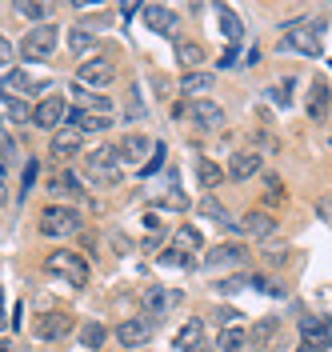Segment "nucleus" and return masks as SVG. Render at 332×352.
Segmentation results:
<instances>
[{
    "label": "nucleus",
    "instance_id": "c9c22d12",
    "mask_svg": "<svg viewBox=\"0 0 332 352\" xmlns=\"http://www.w3.org/2000/svg\"><path fill=\"white\" fill-rule=\"evenodd\" d=\"M268 200L276 204V200H285V188H280V180L276 176H268Z\"/></svg>",
    "mask_w": 332,
    "mask_h": 352
},
{
    "label": "nucleus",
    "instance_id": "a211bd4d",
    "mask_svg": "<svg viewBox=\"0 0 332 352\" xmlns=\"http://www.w3.org/2000/svg\"><path fill=\"white\" fill-rule=\"evenodd\" d=\"M276 329H280V320H276V316H265V320H256V324H252V332L244 336V344H252L256 352L268 349V344H272V336H276Z\"/></svg>",
    "mask_w": 332,
    "mask_h": 352
},
{
    "label": "nucleus",
    "instance_id": "ea45409f",
    "mask_svg": "<svg viewBox=\"0 0 332 352\" xmlns=\"http://www.w3.org/2000/svg\"><path fill=\"white\" fill-rule=\"evenodd\" d=\"M217 320H221L224 329H228V324H232V320H236V312H232V308H221V312H217Z\"/></svg>",
    "mask_w": 332,
    "mask_h": 352
},
{
    "label": "nucleus",
    "instance_id": "412c9836",
    "mask_svg": "<svg viewBox=\"0 0 332 352\" xmlns=\"http://www.w3.org/2000/svg\"><path fill=\"white\" fill-rule=\"evenodd\" d=\"M0 116L8 120V124H28L32 120V109L16 100V96H8V92H0Z\"/></svg>",
    "mask_w": 332,
    "mask_h": 352
},
{
    "label": "nucleus",
    "instance_id": "f8f14e48",
    "mask_svg": "<svg viewBox=\"0 0 332 352\" xmlns=\"http://www.w3.org/2000/svg\"><path fill=\"white\" fill-rule=\"evenodd\" d=\"M85 148V136L76 129H56L52 132V140H48V153L56 156V160H65V156H76Z\"/></svg>",
    "mask_w": 332,
    "mask_h": 352
},
{
    "label": "nucleus",
    "instance_id": "dca6fc26",
    "mask_svg": "<svg viewBox=\"0 0 332 352\" xmlns=\"http://www.w3.org/2000/svg\"><path fill=\"white\" fill-rule=\"evenodd\" d=\"M148 148H153V144H148V136H140V132H129V136L120 140L116 156H120V160H129V164H140V160L148 156Z\"/></svg>",
    "mask_w": 332,
    "mask_h": 352
},
{
    "label": "nucleus",
    "instance_id": "ddd939ff",
    "mask_svg": "<svg viewBox=\"0 0 332 352\" xmlns=\"http://www.w3.org/2000/svg\"><path fill=\"white\" fill-rule=\"evenodd\" d=\"M112 120L109 116H100V112H92V109H68V129H76L80 136L85 132H104Z\"/></svg>",
    "mask_w": 332,
    "mask_h": 352
},
{
    "label": "nucleus",
    "instance_id": "cd10ccee",
    "mask_svg": "<svg viewBox=\"0 0 332 352\" xmlns=\"http://www.w3.org/2000/svg\"><path fill=\"white\" fill-rule=\"evenodd\" d=\"M104 340H109V329H104V324H100V320H89V324H85V329H80V344H85V349H104Z\"/></svg>",
    "mask_w": 332,
    "mask_h": 352
},
{
    "label": "nucleus",
    "instance_id": "c03bdc74",
    "mask_svg": "<svg viewBox=\"0 0 332 352\" xmlns=\"http://www.w3.org/2000/svg\"><path fill=\"white\" fill-rule=\"evenodd\" d=\"M0 329H4V316H0Z\"/></svg>",
    "mask_w": 332,
    "mask_h": 352
},
{
    "label": "nucleus",
    "instance_id": "bb28decb",
    "mask_svg": "<svg viewBox=\"0 0 332 352\" xmlns=\"http://www.w3.org/2000/svg\"><path fill=\"white\" fill-rule=\"evenodd\" d=\"M92 44H96V32H92L89 24H76V28L68 32V48H72L76 56H85V52H89Z\"/></svg>",
    "mask_w": 332,
    "mask_h": 352
},
{
    "label": "nucleus",
    "instance_id": "7c9ffc66",
    "mask_svg": "<svg viewBox=\"0 0 332 352\" xmlns=\"http://www.w3.org/2000/svg\"><path fill=\"white\" fill-rule=\"evenodd\" d=\"M217 349H221V352H241L244 349V332L232 329V324H228V329H221V336H217Z\"/></svg>",
    "mask_w": 332,
    "mask_h": 352
},
{
    "label": "nucleus",
    "instance_id": "39448f33",
    "mask_svg": "<svg viewBox=\"0 0 332 352\" xmlns=\"http://www.w3.org/2000/svg\"><path fill=\"white\" fill-rule=\"evenodd\" d=\"M184 116H188V124L192 129H200V132H217V129H224V109L217 104V100H188L184 104Z\"/></svg>",
    "mask_w": 332,
    "mask_h": 352
},
{
    "label": "nucleus",
    "instance_id": "1a4fd4ad",
    "mask_svg": "<svg viewBox=\"0 0 332 352\" xmlns=\"http://www.w3.org/2000/svg\"><path fill=\"white\" fill-rule=\"evenodd\" d=\"M140 16H144V24L153 28L156 36H177V28H180V16L168 8V4H144Z\"/></svg>",
    "mask_w": 332,
    "mask_h": 352
},
{
    "label": "nucleus",
    "instance_id": "f03ea898",
    "mask_svg": "<svg viewBox=\"0 0 332 352\" xmlns=\"http://www.w3.org/2000/svg\"><path fill=\"white\" fill-rule=\"evenodd\" d=\"M56 44H60V28H56L52 21L32 24V28L24 32V41H21V56L24 60H48V56L56 52Z\"/></svg>",
    "mask_w": 332,
    "mask_h": 352
},
{
    "label": "nucleus",
    "instance_id": "4c0bfd02",
    "mask_svg": "<svg viewBox=\"0 0 332 352\" xmlns=\"http://www.w3.org/2000/svg\"><path fill=\"white\" fill-rule=\"evenodd\" d=\"M8 85L12 88H28V76H24V72H8Z\"/></svg>",
    "mask_w": 332,
    "mask_h": 352
},
{
    "label": "nucleus",
    "instance_id": "f3484780",
    "mask_svg": "<svg viewBox=\"0 0 332 352\" xmlns=\"http://www.w3.org/2000/svg\"><path fill=\"white\" fill-rule=\"evenodd\" d=\"M48 188H52L56 197H65V200H80V197H85V188H80V180H76V173H68V168H60V173H52V180H48Z\"/></svg>",
    "mask_w": 332,
    "mask_h": 352
},
{
    "label": "nucleus",
    "instance_id": "f257e3e1",
    "mask_svg": "<svg viewBox=\"0 0 332 352\" xmlns=\"http://www.w3.org/2000/svg\"><path fill=\"white\" fill-rule=\"evenodd\" d=\"M280 48H296L305 56H320L324 48V24L320 21H292L280 36Z\"/></svg>",
    "mask_w": 332,
    "mask_h": 352
},
{
    "label": "nucleus",
    "instance_id": "9d476101",
    "mask_svg": "<svg viewBox=\"0 0 332 352\" xmlns=\"http://www.w3.org/2000/svg\"><path fill=\"white\" fill-rule=\"evenodd\" d=\"M300 336H305V352H324L329 349V320L324 316H305L300 320Z\"/></svg>",
    "mask_w": 332,
    "mask_h": 352
},
{
    "label": "nucleus",
    "instance_id": "0eeeda50",
    "mask_svg": "<svg viewBox=\"0 0 332 352\" xmlns=\"http://www.w3.org/2000/svg\"><path fill=\"white\" fill-rule=\"evenodd\" d=\"M116 80V65L112 60H80V68H76V85L80 88H104Z\"/></svg>",
    "mask_w": 332,
    "mask_h": 352
},
{
    "label": "nucleus",
    "instance_id": "f704fd0d",
    "mask_svg": "<svg viewBox=\"0 0 332 352\" xmlns=\"http://www.w3.org/2000/svg\"><path fill=\"white\" fill-rule=\"evenodd\" d=\"M21 184H24V197H28V192H32V184H36V160H28V164H24Z\"/></svg>",
    "mask_w": 332,
    "mask_h": 352
},
{
    "label": "nucleus",
    "instance_id": "6ab92c4d",
    "mask_svg": "<svg viewBox=\"0 0 332 352\" xmlns=\"http://www.w3.org/2000/svg\"><path fill=\"white\" fill-rule=\"evenodd\" d=\"M236 228L248 232V236H272V232H276V217H272V212H248Z\"/></svg>",
    "mask_w": 332,
    "mask_h": 352
},
{
    "label": "nucleus",
    "instance_id": "79ce46f5",
    "mask_svg": "<svg viewBox=\"0 0 332 352\" xmlns=\"http://www.w3.org/2000/svg\"><path fill=\"white\" fill-rule=\"evenodd\" d=\"M0 204H8V188H4V168H0Z\"/></svg>",
    "mask_w": 332,
    "mask_h": 352
},
{
    "label": "nucleus",
    "instance_id": "72a5a7b5",
    "mask_svg": "<svg viewBox=\"0 0 332 352\" xmlns=\"http://www.w3.org/2000/svg\"><path fill=\"white\" fill-rule=\"evenodd\" d=\"M12 156H16V144H12V136H8V132L0 129V164H4V160H12Z\"/></svg>",
    "mask_w": 332,
    "mask_h": 352
},
{
    "label": "nucleus",
    "instance_id": "9b49d317",
    "mask_svg": "<svg viewBox=\"0 0 332 352\" xmlns=\"http://www.w3.org/2000/svg\"><path fill=\"white\" fill-rule=\"evenodd\" d=\"M261 153H248V148H241V153H232L228 156V168H224V176L228 180H248V176H256L261 173Z\"/></svg>",
    "mask_w": 332,
    "mask_h": 352
},
{
    "label": "nucleus",
    "instance_id": "c756f323",
    "mask_svg": "<svg viewBox=\"0 0 332 352\" xmlns=\"http://www.w3.org/2000/svg\"><path fill=\"white\" fill-rule=\"evenodd\" d=\"M21 16H28V21H41L45 24V16H52V4H36V0H16L12 4Z\"/></svg>",
    "mask_w": 332,
    "mask_h": 352
},
{
    "label": "nucleus",
    "instance_id": "2f4dec72",
    "mask_svg": "<svg viewBox=\"0 0 332 352\" xmlns=\"http://www.w3.org/2000/svg\"><path fill=\"white\" fill-rule=\"evenodd\" d=\"M173 244H177L180 252H184V248H200V232L192 228V224H180L177 236H173Z\"/></svg>",
    "mask_w": 332,
    "mask_h": 352
},
{
    "label": "nucleus",
    "instance_id": "20e7f679",
    "mask_svg": "<svg viewBox=\"0 0 332 352\" xmlns=\"http://www.w3.org/2000/svg\"><path fill=\"white\" fill-rule=\"evenodd\" d=\"M45 272H52V276L68 280L72 288H85V285H89V264L80 261L76 252H68V248L48 252V256H45Z\"/></svg>",
    "mask_w": 332,
    "mask_h": 352
},
{
    "label": "nucleus",
    "instance_id": "a19ab883",
    "mask_svg": "<svg viewBox=\"0 0 332 352\" xmlns=\"http://www.w3.org/2000/svg\"><path fill=\"white\" fill-rule=\"evenodd\" d=\"M232 65H236V48H228V52L221 56V68H232Z\"/></svg>",
    "mask_w": 332,
    "mask_h": 352
},
{
    "label": "nucleus",
    "instance_id": "423d86ee",
    "mask_svg": "<svg viewBox=\"0 0 332 352\" xmlns=\"http://www.w3.org/2000/svg\"><path fill=\"white\" fill-rule=\"evenodd\" d=\"M60 120H68L65 96H45V100H36V104H32V124H36V129L56 132V129H65Z\"/></svg>",
    "mask_w": 332,
    "mask_h": 352
},
{
    "label": "nucleus",
    "instance_id": "c85d7f7f",
    "mask_svg": "<svg viewBox=\"0 0 332 352\" xmlns=\"http://www.w3.org/2000/svg\"><path fill=\"white\" fill-rule=\"evenodd\" d=\"M197 176H200V184H204V188H217V184L224 180V173L208 160V156H200V160H197Z\"/></svg>",
    "mask_w": 332,
    "mask_h": 352
},
{
    "label": "nucleus",
    "instance_id": "37998d69",
    "mask_svg": "<svg viewBox=\"0 0 332 352\" xmlns=\"http://www.w3.org/2000/svg\"><path fill=\"white\" fill-rule=\"evenodd\" d=\"M0 352H12V340L8 336H0Z\"/></svg>",
    "mask_w": 332,
    "mask_h": 352
},
{
    "label": "nucleus",
    "instance_id": "473e14b6",
    "mask_svg": "<svg viewBox=\"0 0 332 352\" xmlns=\"http://www.w3.org/2000/svg\"><path fill=\"white\" fill-rule=\"evenodd\" d=\"M160 261H164V264H177V268H192V256H188V252H180V248H168Z\"/></svg>",
    "mask_w": 332,
    "mask_h": 352
},
{
    "label": "nucleus",
    "instance_id": "5701e85b",
    "mask_svg": "<svg viewBox=\"0 0 332 352\" xmlns=\"http://www.w3.org/2000/svg\"><path fill=\"white\" fill-rule=\"evenodd\" d=\"M217 24H221V32H224V36H228L232 44H236V41L244 36V24H241V16H236V12H232L228 4H217Z\"/></svg>",
    "mask_w": 332,
    "mask_h": 352
},
{
    "label": "nucleus",
    "instance_id": "2eb2a0df",
    "mask_svg": "<svg viewBox=\"0 0 332 352\" xmlns=\"http://www.w3.org/2000/svg\"><path fill=\"white\" fill-rule=\"evenodd\" d=\"M72 312H48V316H41V324H36V332L45 336V340H60V336H68L72 332Z\"/></svg>",
    "mask_w": 332,
    "mask_h": 352
},
{
    "label": "nucleus",
    "instance_id": "aec40b11",
    "mask_svg": "<svg viewBox=\"0 0 332 352\" xmlns=\"http://www.w3.org/2000/svg\"><path fill=\"white\" fill-rule=\"evenodd\" d=\"M329 109H332V88L324 85V80H316L312 92H309V116H312V120H324Z\"/></svg>",
    "mask_w": 332,
    "mask_h": 352
},
{
    "label": "nucleus",
    "instance_id": "393cba45",
    "mask_svg": "<svg viewBox=\"0 0 332 352\" xmlns=\"http://www.w3.org/2000/svg\"><path fill=\"white\" fill-rule=\"evenodd\" d=\"M200 336H204V324H200V320H188V324L177 332V340H173V344H177L180 352H197L200 349Z\"/></svg>",
    "mask_w": 332,
    "mask_h": 352
},
{
    "label": "nucleus",
    "instance_id": "a18cd8bd",
    "mask_svg": "<svg viewBox=\"0 0 332 352\" xmlns=\"http://www.w3.org/2000/svg\"><path fill=\"white\" fill-rule=\"evenodd\" d=\"M0 305H4V296H0Z\"/></svg>",
    "mask_w": 332,
    "mask_h": 352
},
{
    "label": "nucleus",
    "instance_id": "58836bf2",
    "mask_svg": "<svg viewBox=\"0 0 332 352\" xmlns=\"http://www.w3.org/2000/svg\"><path fill=\"white\" fill-rule=\"evenodd\" d=\"M160 208H184V197H177V192H173V197L160 200Z\"/></svg>",
    "mask_w": 332,
    "mask_h": 352
},
{
    "label": "nucleus",
    "instance_id": "b1692460",
    "mask_svg": "<svg viewBox=\"0 0 332 352\" xmlns=\"http://www.w3.org/2000/svg\"><path fill=\"white\" fill-rule=\"evenodd\" d=\"M177 60L184 65V72H200V65H204V48L192 41H177Z\"/></svg>",
    "mask_w": 332,
    "mask_h": 352
},
{
    "label": "nucleus",
    "instance_id": "e433bc0d",
    "mask_svg": "<svg viewBox=\"0 0 332 352\" xmlns=\"http://www.w3.org/2000/svg\"><path fill=\"white\" fill-rule=\"evenodd\" d=\"M8 65H12V44L0 36V68H8Z\"/></svg>",
    "mask_w": 332,
    "mask_h": 352
},
{
    "label": "nucleus",
    "instance_id": "4468645a",
    "mask_svg": "<svg viewBox=\"0 0 332 352\" xmlns=\"http://www.w3.org/2000/svg\"><path fill=\"white\" fill-rule=\"evenodd\" d=\"M177 300H180V292H164L160 285H153V288H144V292H140V305H144V316H148V320L160 316L164 308L177 305Z\"/></svg>",
    "mask_w": 332,
    "mask_h": 352
},
{
    "label": "nucleus",
    "instance_id": "4be33fe9",
    "mask_svg": "<svg viewBox=\"0 0 332 352\" xmlns=\"http://www.w3.org/2000/svg\"><path fill=\"white\" fill-rule=\"evenodd\" d=\"M180 92H184V96L192 92V100H204V92H212V72H184Z\"/></svg>",
    "mask_w": 332,
    "mask_h": 352
},
{
    "label": "nucleus",
    "instance_id": "7ed1b4c3",
    "mask_svg": "<svg viewBox=\"0 0 332 352\" xmlns=\"http://www.w3.org/2000/svg\"><path fill=\"white\" fill-rule=\"evenodd\" d=\"M36 228H41L45 236H52V241H56V236L65 241V236H76V232L85 228V220H80V212H76V208H65V204H48L45 212H41V224H36Z\"/></svg>",
    "mask_w": 332,
    "mask_h": 352
},
{
    "label": "nucleus",
    "instance_id": "a878e982",
    "mask_svg": "<svg viewBox=\"0 0 332 352\" xmlns=\"http://www.w3.org/2000/svg\"><path fill=\"white\" fill-rule=\"evenodd\" d=\"M241 261H244L241 244H221V248H212V252L204 256V264H212V268H217V264H241Z\"/></svg>",
    "mask_w": 332,
    "mask_h": 352
},
{
    "label": "nucleus",
    "instance_id": "6e6552de",
    "mask_svg": "<svg viewBox=\"0 0 332 352\" xmlns=\"http://www.w3.org/2000/svg\"><path fill=\"white\" fill-rule=\"evenodd\" d=\"M153 320L148 316H129V320H120L116 324V340L124 344V349H140V344H148L153 340Z\"/></svg>",
    "mask_w": 332,
    "mask_h": 352
}]
</instances>
